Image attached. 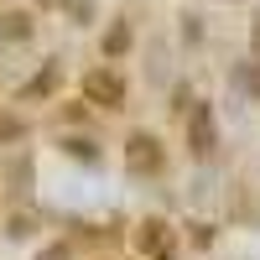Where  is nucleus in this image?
Segmentation results:
<instances>
[{
    "label": "nucleus",
    "mask_w": 260,
    "mask_h": 260,
    "mask_svg": "<svg viewBox=\"0 0 260 260\" xmlns=\"http://www.w3.org/2000/svg\"><path fill=\"white\" fill-rule=\"evenodd\" d=\"M125 52H130V26L115 21V26L104 31V57H125Z\"/></svg>",
    "instance_id": "nucleus-7"
},
{
    "label": "nucleus",
    "mask_w": 260,
    "mask_h": 260,
    "mask_svg": "<svg viewBox=\"0 0 260 260\" xmlns=\"http://www.w3.org/2000/svg\"><path fill=\"white\" fill-rule=\"evenodd\" d=\"M125 167L136 172V177H151V172H161V141L136 130V136L125 141Z\"/></svg>",
    "instance_id": "nucleus-3"
},
{
    "label": "nucleus",
    "mask_w": 260,
    "mask_h": 260,
    "mask_svg": "<svg viewBox=\"0 0 260 260\" xmlns=\"http://www.w3.org/2000/svg\"><path fill=\"white\" fill-rule=\"evenodd\" d=\"M136 250H141L146 260H172V255H177L172 224H167V219H146V224L136 229Z\"/></svg>",
    "instance_id": "nucleus-2"
},
{
    "label": "nucleus",
    "mask_w": 260,
    "mask_h": 260,
    "mask_svg": "<svg viewBox=\"0 0 260 260\" xmlns=\"http://www.w3.org/2000/svg\"><path fill=\"white\" fill-rule=\"evenodd\" d=\"M213 146H219V136H213V110L208 104H192V115H187V151L192 156H213Z\"/></svg>",
    "instance_id": "nucleus-4"
},
{
    "label": "nucleus",
    "mask_w": 260,
    "mask_h": 260,
    "mask_svg": "<svg viewBox=\"0 0 260 260\" xmlns=\"http://www.w3.org/2000/svg\"><path fill=\"white\" fill-rule=\"evenodd\" d=\"M68 151H73V156H83V161H94V156H99V151H94L89 141H68Z\"/></svg>",
    "instance_id": "nucleus-9"
},
{
    "label": "nucleus",
    "mask_w": 260,
    "mask_h": 260,
    "mask_svg": "<svg viewBox=\"0 0 260 260\" xmlns=\"http://www.w3.org/2000/svg\"><path fill=\"white\" fill-rule=\"evenodd\" d=\"M57 78H62V68H57V62H42V73L26 83V89H21V104H37V99H47V94L57 89Z\"/></svg>",
    "instance_id": "nucleus-5"
},
{
    "label": "nucleus",
    "mask_w": 260,
    "mask_h": 260,
    "mask_svg": "<svg viewBox=\"0 0 260 260\" xmlns=\"http://www.w3.org/2000/svg\"><path fill=\"white\" fill-rule=\"evenodd\" d=\"M83 99L99 104V110H125V78L115 68H94L83 73Z\"/></svg>",
    "instance_id": "nucleus-1"
},
{
    "label": "nucleus",
    "mask_w": 260,
    "mask_h": 260,
    "mask_svg": "<svg viewBox=\"0 0 260 260\" xmlns=\"http://www.w3.org/2000/svg\"><path fill=\"white\" fill-rule=\"evenodd\" d=\"M0 37H6V42H31L37 37V21L26 11H6V16H0Z\"/></svg>",
    "instance_id": "nucleus-6"
},
{
    "label": "nucleus",
    "mask_w": 260,
    "mask_h": 260,
    "mask_svg": "<svg viewBox=\"0 0 260 260\" xmlns=\"http://www.w3.org/2000/svg\"><path fill=\"white\" fill-rule=\"evenodd\" d=\"M250 47L260 52V11H255V26H250Z\"/></svg>",
    "instance_id": "nucleus-11"
},
{
    "label": "nucleus",
    "mask_w": 260,
    "mask_h": 260,
    "mask_svg": "<svg viewBox=\"0 0 260 260\" xmlns=\"http://www.w3.org/2000/svg\"><path fill=\"white\" fill-rule=\"evenodd\" d=\"M240 83H245V94L260 99V62H245V68H240Z\"/></svg>",
    "instance_id": "nucleus-8"
},
{
    "label": "nucleus",
    "mask_w": 260,
    "mask_h": 260,
    "mask_svg": "<svg viewBox=\"0 0 260 260\" xmlns=\"http://www.w3.org/2000/svg\"><path fill=\"white\" fill-rule=\"evenodd\" d=\"M37 260H68V245H52V250H42Z\"/></svg>",
    "instance_id": "nucleus-10"
}]
</instances>
